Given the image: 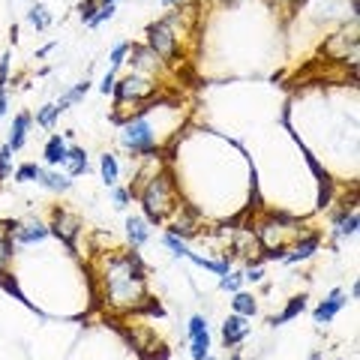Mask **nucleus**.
Segmentation results:
<instances>
[{
  "label": "nucleus",
  "instance_id": "f257e3e1",
  "mask_svg": "<svg viewBox=\"0 0 360 360\" xmlns=\"http://www.w3.org/2000/svg\"><path fill=\"white\" fill-rule=\"evenodd\" d=\"M94 276L103 291V303L117 312H141L150 307V291H148V270H144L139 250L129 252H96Z\"/></svg>",
  "mask_w": 360,
  "mask_h": 360
},
{
  "label": "nucleus",
  "instance_id": "f03ea898",
  "mask_svg": "<svg viewBox=\"0 0 360 360\" xmlns=\"http://www.w3.org/2000/svg\"><path fill=\"white\" fill-rule=\"evenodd\" d=\"M174 108H180L174 99H165V96H153L150 103H144L132 111V115L120 123V148L129 153V160H141V156H150V153H160L162 144H165V117L172 115Z\"/></svg>",
  "mask_w": 360,
  "mask_h": 360
},
{
  "label": "nucleus",
  "instance_id": "7ed1b4c3",
  "mask_svg": "<svg viewBox=\"0 0 360 360\" xmlns=\"http://www.w3.org/2000/svg\"><path fill=\"white\" fill-rule=\"evenodd\" d=\"M129 193H132V198H139L141 217L150 225H165V219L172 217L177 210V205L184 201L180 198V184H177V177L168 172V165L162 172L150 174L148 180H141V184L135 189H129Z\"/></svg>",
  "mask_w": 360,
  "mask_h": 360
},
{
  "label": "nucleus",
  "instance_id": "20e7f679",
  "mask_svg": "<svg viewBox=\"0 0 360 360\" xmlns=\"http://www.w3.org/2000/svg\"><path fill=\"white\" fill-rule=\"evenodd\" d=\"M258 246H262V262H283L288 246L295 243L300 234H307L303 222L288 217V213H279V210H267L262 219H255L252 225Z\"/></svg>",
  "mask_w": 360,
  "mask_h": 360
},
{
  "label": "nucleus",
  "instance_id": "39448f33",
  "mask_svg": "<svg viewBox=\"0 0 360 360\" xmlns=\"http://www.w3.org/2000/svg\"><path fill=\"white\" fill-rule=\"evenodd\" d=\"M162 94V82H156V78H148V75H139V72H127L123 78H117L115 82V111H111V120L120 123L123 120V111H127L132 105V111L150 103L153 96ZM129 111V115H132Z\"/></svg>",
  "mask_w": 360,
  "mask_h": 360
},
{
  "label": "nucleus",
  "instance_id": "423d86ee",
  "mask_svg": "<svg viewBox=\"0 0 360 360\" xmlns=\"http://www.w3.org/2000/svg\"><path fill=\"white\" fill-rule=\"evenodd\" d=\"M144 37H148L144 45H148L165 66H174L180 60V54H184V39H180V33L174 30V25L165 15L156 18L153 25H148V33H144Z\"/></svg>",
  "mask_w": 360,
  "mask_h": 360
},
{
  "label": "nucleus",
  "instance_id": "0eeeda50",
  "mask_svg": "<svg viewBox=\"0 0 360 360\" xmlns=\"http://www.w3.org/2000/svg\"><path fill=\"white\" fill-rule=\"evenodd\" d=\"M201 225H205V213H201V207H195L193 201H180L177 210L165 219V231L189 243L193 238L201 234Z\"/></svg>",
  "mask_w": 360,
  "mask_h": 360
},
{
  "label": "nucleus",
  "instance_id": "6e6552de",
  "mask_svg": "<svg viewBox=\"0 0 360 360\" xmlns=\"http://www.w3.org/2000/svg\"><path fill=\"white\" fill-rule=\"evenodd\" d=\"M357 45H360V30H357V18H354L352 27L345 25L342 30L330 33V37L324 39L321 51H324V58H330V60H342V63L357 66Z\"/></svg>",
  "mask_w": 360,
  "mask_h": 360
},
{
  "label": "nucleus",
  "instance_id": "1a4fd4ad",
  "mask_svg": "<svg viewBox=\"0 0 360 360\" xmlns=\"http://www.w3.org/2000/svg\"><path fill=\"white\" fill-rule=\"evenodd\" d=\"M49 231H51L60 243L70 246V250H75L78 238H82V231H84V222H82V217H78V213H72V210L54 207V210H51V219H49Z\"/></svg>",
  "mask_w": 360,
  "mask_h": 360
},
{
  "label": "nucleus",
  "instance_id": "9d476101",
  "mask_svg": "<svg viewBox=\"0 0 360 360\" xmlns=\"http://www.w3.org/2000/svg\"><path fill=\"white\" fill-rule=\"evenodd\" d=\"M127 63L132 66V72L156 78V82H162L165 72H168V66H165L160 58H156V54H153L144 42H132V49H129V54H127Z\"/></svg>",
  "mask_w": 360,
  "mask_h": 360
},
{
  "label": "nucleus",
  "instance_id": "9b49d317",
  "mask_svg": "<svg viewBox=\"0 0 360 360\" xmlns=\"http://www.w3.org/2000/svg\"><path fill=\"white\" fill-rule=\"evenodd\" d=\"M360 229V213H357V201L352 205H342L340 210L330 217V240H333V250H340V243L352 240Z\"/></svg>",
  "mask_w": 360,
  "mask_h": 360
},
{
  "label": "nucleus",
  "instance_id": "f8f14e48",
  "mask_svg": "<svg viewBox=\"0 0 360 360\" xmlns=\"http://www.w3.org/2000/svg\"><path fill=\"white\" fill-rule=\"evenodd\" d=\"M252 319H243V315H229L222 324H219V340H222V345L225 348H240L246 340H250V333H252V324H250Z\"/></svg>",
  "mask_w": 360,
  "mask_h": 360
},
{
  "label": "nucleus",
  "instance_id": "ddd939ff",
  "mask_svg": "<svg viewBox=\"0 0 360 360\" xmlns=\"http://www.w3.org/2000/svg\"><path fill=\"white\" fill-rule=\"evenodd\" d=\"M45 238H51L49 222H42L37 217H27V219H18L15 222V231H13V243L15 246H37Z\"/></svg>",
  "mask_w": 360,
  "mask_h": 360
},
{
  "label": "nucleus",
  "instance_id": "4468645a",
  "mask_svg": "<svg viewBox=\"0 0 360 360\" xmlns=\"http://www.w3.org/2000/svg\"><path fill=\"white\" fill-rule=\"evenodd\" d=\"M319 246H321V234L319 231H307V234H300V238L288 246V252L283 258V264H300V262H309V258L319 252Z\"/></svg>",
  "mask_w": 360,
  "mask_h": 360
},
{
  "label": "nucleus",
  "instance_id": "2eb2a0df",
  "mask_svg": "<svg viewBox=\"0 0 360 360\" xmlns=\"http://www.w3.org/2000/svg\"><path fill=\"white\" fill-rule=\"evenodd\" d=\"M345 303H348V295H345V291H342V288H333L330 295L312 309V321L319 324V328H324V324H330L336 315L345 309Z\"/></svg>",
  "mask_w": 360,
  "mask_h": 360
},
{
  "label": "nucleus",
  "instance_id": "dca6fc26",
  "mask_svg": "<svg viewBox=\"0 0 360 360\" xmlns=\"http://www.w3.org/2000/svg\"><path fill=\"white\" fill-rule=\"evenodd\" d=\"M30 127H33V115H30V111H18V115L13 117V127H9V135H6V148L13 153L25 150Z\"/></svg>",
  "mask_w": 360,
  "mask_h": 360
},
{
  "label": "nucleus",
  "instance_id": "f3484780",
  "mask_svg": "<svg viewBox=\"0 0 360 360\" xmlns=\"http://www.w3.org/2000/svg\"><path fill=\"white\" fill-rule=\"evenodd\" d=\"M123 229H127V243H129V250H141V246L150 240V222L144 219L141 213H129Z\"/></svg>",
  "mask_w": 360,
  "mask_h": 360
},
{
  "label": "nucleus",
  "instance_id": "a211bd4d",
  "mask_svg": "<svg viewBox=\"0 0 360 360\" xmlns=\"http://www.w3.org/2000/svg\"><path fill=\"white\" fill-rule=\"evenodd\" d=\"M66 150H70V144H66L63 135L51 132L49 141H45V148H42V165H45V168H63Z\"/></svg>",
  "mask_w": 360,
  "mask_h": 360
},
{
  "label": "nucleus",
  "instance_id": "6ab92c4d",
  "mask_svg": "<svg viewBox=\"0 0 360 360\" xmlns=\"http://www.w3.org/2000/svg\"><path fill=\"white\" fill-rule=\"evenodd\" d=\"M37 186L49 189V193H54V195H66L72 189V177L66 172H60V168H45L42 165V177H39Z\"/></svg>",
  "mask_w": 360,
  "mask_h": 360
},
{
  "label": "nucleus",
  "instance_id": "aec40b11",
  "mask_svg": "<svg viewBox=\"0 0 360 360\" xmlns=\"http://www.w3.org/2000/svg\"><path fill=\"white\" fill-rule=\"evenodd\" d=\"M307 300H309L307 295H295V297H288V300H285V307H283V312H279V315H270L267 324H270V328H283V324L300 319V315L307 312Z\"/></svg>",
  "mask_w": 360,
  "mask_h": 360
},
{
  "label": "nucleus",
  "instance_id": "412c9836",
  "mask_svg": "<svg viewBox=\"0 0 360 360\" xmlns=\"http://www.w3.org/2000/svg\"><path fill=\"white\" fill-rule=\"evenodd\" d=\"M90 87H94V82H90V78H82V82H75L70 90H63V94L54 99V105H58V111L63 115V111H70L72 105H78L82 103V99L90 94Z\"/></svg>",
  "mask_w": 360,
  "mask_h": 360
},
{
  "label": "nucleus",
  "instance_id": "4be33fe9",
  "mask_svg": "<svg viewBox=\"0 0 360 360\" xmlns=\"http://www.w3.org/2000/svg\"><path fill=\"white\" fill-rule=\"evenodd\" d=\"M60 172H66L72 180L75 177H82L90 172V160H87V150L84 148H78V144H72L70 150H66V160H63V168Z\"/></svg>",
  "mask_w": 360,
  "mask_h": 360
},
{
  "label": "nucleus",
  "instance_id": "5701e85b",
  "mask_svg": "<svg viewBox=\"0 0 360 360\" xmlns=\"http://www.w3.org/2000/svg\"><path fill=\"white\" fill-rule=\"evenodd\" d=\"M231 312L234 315H243V319H255L258 315V297L252 291H234L231 295Z\"/></svg>",
  "mask_w": 360,
  "mask_h": 360
},
{
  "label": "nucleus",
  "instance_id": "b1692460",
  "mask_svg": "<svg viewBox=\"0 0 360 360\" xmlns=\"http://www.w3.org/2000/svg\"><path fill=\"white\" fill-rule=\"evenodd\" d=\"M99 177H103V184H105L108 189L120 184V162H117L115 153L105 150L103 156H99Z\"/></svg>",
  "mask_w": 360,
  "mask_h": 360
},
{
  "label": "nucleus",
  "instance_id": "393cba45",
  "mask_svg": "<svg viewBox=\"0 0 360 360\" xmlns=\"http://www.w3.org/2000/svg\"><path fill=\"white\" fill-rule=\"evenodd\" d=\"M58 120H60V111H58V105H54V103L39 105L37 115H33V123H37V127H42V129H49V132H54Z\"/></svg>",
  "mask_w": 360,
  "mask_h": 360
},
{
  "label": "nucleus",
  "instance_id": "a878e982",
  "mask_svg": "<svg viewBox=\"0 0 360 360\" xmlns=\"http://www.w3.org/2000/svg\"><path fill=\"white\" fill-rule=\"evenodd\" d=\"M27 25L33 27V30H49L51 25H54V18H51V13H49V9H45L42 4H33L30 9H27Z\"/></svg>",
  "mask_w": 360,
  "mask_h": 360
},
{
  "label": "nucleus",
  "instance_id": "bb28decb",
  "mask_svg": "<svg viewBox=\"0 0 360 360\" xmlns=\"http://www.w3.org/2000/svg\"><path fill=\"white\" fill-rule=\"evenodd\" d=\"M39 177H42V165L39 162H21L13 172L15 184H39Z\"/></svg>",
  "mask_w": 360,
  "mask_h": 360
},
{
  "label": "nucleus",
  "instance_id": "cd10ccee",
  "mask_svg": "<svg viewBox=\"0 0 360 360\" xmlns=\"http://www.w3.org/2000/svg\"><path fill=\"white\" fill-rule=\"evenodd\" d=\"M210 345H213L210 330L193 336V340H189V357H193V360H205V357L210 354Z\"/></svg>",
  "mask_w": 360,
  "mask_h": 360
},
{
  "label": "nucleus",
  "instance_id": "c85d7f7f",
  "mask_svg": "<svg viewBox=\"0 0 360 360\" xmlns=\"http://www.w3.org/2000/svg\"><path fill=\"white\" fill-rule=\"evenodd\" d=\"M243 285H246V279H243V270H240V267H231L229 274H222V276H219V288H222V291H229V295L240 291Z\"/></svg>",
  "mask_w": 360,
  "mask_h": 360
},
{
  "label": "nucleus",
  "instance_id": "c756f323",
  "mask_svg": "<svg viewBox=\"0 0 360 360\" xmlns=\"http://www.w3.org/2000/svg\"><path fill=\"white\" fill-rule=\"evenodd\" d=\"M129 49H132V42L129 39H120V42H115V49H111V54H108V70L111 72H120V66L127 63V54H129Z\"/></svg>",
  "mask_w": 360,
  "mask_h": 360
},
{
  "label": "nucleus",
  "instance_id": "7c9ffc66",
  "mask_svg": "<svg viewBox=\"0 0 360 360\" xmlns=\"http://www.w3.org/2000/svg\"><path fill=\"white\" fill-rule=\"evenodd\" d=\"M15 250H18V246L13 243V238H6V234L0 231V276H4V274H6V267L13 264Z\"/></svg>",
  "mask_w": 360,
  "mask_h": 360
},
{
  "label": "nucleus",
  "instance_id": "2f4dec72",
  "mask_svg": "<svg viewBox=\"0 0 360 360\" xmlns=\"http://www.w3.org/2000/svg\"><path fill=\"white\" fill-rule=\"evenodd\" d=\"M162 246H165V250L168 252H172L174 258H186L189 255V243L186 240H180V238H174V234H162Z\"/></svg>",
  "mask_w": 360,
  "mask_h": 360
},
{
  "label": "nucleus",
  "instance_id": "473e14b6",
  "mask_svg": "<svg viewBox=\"0 0 360 360\" xmlns=\"http://www.w3.org/2000/svg\"><path fill=\"white\" fill-rule=\"evenodd\" d=\"M129 201H132V193H129V186H111V205H115V210H127L129 207Z\"/></svg>",
  "mask_w": 360,
  "mask_h": 360
},
{
  "label": "nucleus",
  "instance_id": "72a5a7b5",
  "mask_svg": "<svg viewBox=\"0 0 360 360\" xmlns=\"http://www.w3.org/2000/svg\"><path fill=\"white\" fill-rule=\"evenodd\" d=\"M205 330H210V321H207V315H201V312H195L193 319H189V324H186V336L193 340V336H198V333H205Z\"/></svg>",
  "mask_w": 360,
  "mask_h": 360
},
{
  "label": "nucleus",
  "instance_id": "f704fd0d",
  "mask_svg": "<svg viewBox=\"0 0 360 360\" xmlns=\"http://www.w3.org/2000/svg\"><path fill=\"white\" fill-rule=\"evenodd\" d=\"M13 177V150L6 148H0V184H6V180Z\"/></svg>",
  "mask_w": 360,
  "mask_h": 360
},
{
  "label": "nucleus",
  "instance_id": "c9c22d12",
  "mask_svg": "<svg viewBox=\"0 0 360 360\" xmlns=\"http://www.w3.org/2000/svg\"><path fill=\"white\" fill-rule=\"evenodd\" d=\"M96 13H99V0H82V4H78V18H82V25H90Z\"/></svg>",
  "mask_w": 360,
  "mask_h": 360
},
{
  "label": "nucleus",
  "instance_id": "e433bc0d",
  "mask_svg": "<svg viewBox=\"0 0 360 360\" xmlns=\"http://www.w3.org/2000/svg\"><path fill=\"white\" fill-rule=\"evenodd\" d=\"M115 15H117V6H111V4H108V6H99V13L94 15V21H90L87 27H90V30H96V27H103L105 21H111Z\"/></svg>",
  "mask_w": 360,
  "mask_h": 360
},
{
  "label": "nucleus",
  "instance_id": "4c0bfd02",
  "mask_svg": "<svg viewBox=\"0 0 360 360\" xmlns=\"http://www.w3.org/2000/svg\"><path fill=\"white\" fill-rule=\"evenodd\" d=\"M115 82H117V72H105L103 75V82H99V94H103V96H111V94H115Z\"/></svg>",
  "mask_w": 360,
  "mask_h": 360
},
{
  "label": "nucleus",
  "instance_id": "58836bf2",
  "mask_svg": "<svg viewBox=\"0 0 360 360\" xmlns=\"http://www.w3.org/2000/svg\"><path fill=\"white\" fill-rule=\"evenodd\" d=\"M9 66H13V54H0V84H9Z\"/></svg>",
  "mask_w": 360,
  "mask_h": 360
},
{
  "label": "nucleus",
  "instance_id": "ea45409f",
  "mask_svg": "<svg viewBox=\"0 0 360 360\" xmlns=\"http://www.w3.org/2000/svg\"><path fill=\"white\" fill-rule=\"evenodd\" d=\"M274 4H276V6H283V9H288V13H295V9L303 6L307 0H274Z\"/></svg>",
  "mask_w": 360,
  "mask_h": 360
},
{
  "label": "nucleus",
  "instance_id": "a19ab883",
  "mask_svg": "<svg viewBox=\"0 0 360 360\" xmlns=\"http://www.w3.org/2000/svg\"><path fill=\"white\" fill-rule=\"evenodd\" d=\"M9 115V94H0V120Z\"/></svg>",
  "mask_w": 360,
  "mask_h": 360
},
{
  "label": "nucleus",
  "instance_id": "79ce46f5",
  "mask_svg": "<svg viewBox=\"0 0 360 360\" xmlns=\"http://www.w3.org/2000/svg\"><path fill=\"white\" fill-rule=\"evenodd\" d=\"M54 49H58V42H49V45H42V49L37 51V58H39V60H42V58H49V54H51Z\"/></svg>",
  "mask_w": 360,
  "mask_h": 360
},
{
  "label": "nucleus",
  "instance_id": "37998d69",
  "mask_svg": "<svg viewBox=\"0 0 360 360\" xmlns=\"http://www.w3.org/2000/svg\"><path fill=\"white\" fill-rule=\"evenodd\" d=\"M348 297H352V300H357V297H360V283H357V279L352 283V291H348Z\"/></svg>",
  "mask_w": 360,
  "mask_h": 360
},
{
  "label": "nucleus",
  "instance_id": "c03bdc74",
  "mask_svg": "<svg viewBox=\"0 0 360 360\" xmlns=\"http://www.w3.org/2000/svg\"><path fill=\"white\" fill-rule=\"evenodd\" d=\"M307 360H324V352H321V348H312Z\"/></svg>",
  "mask_w": 360,
  "mask_h": 360
},
{
  "label": "nucleus",
  "instance_id": "a18cd8bd",
  "mask_svg": "<svg viewBox=\"0 0 360 360\" xmlns=\"http://www.w3.org/2000/svg\"><path fill=\"white\" fill-rule=\"evenodd\" d=\"M160 4H162V6H180L184 0H160Z\"/></svg>",
  "mask_w": 360,
  "mask_h": 360
},
{
  "label": "nucleus",
  "instance_id": "49530a36",
  "mask_svg": "<svg viewBox=\"0 0 360 360\" xmlns=\"http://www.w3.org/2000/svg\"><path fill=\"white\" fill-rule=\"evenodd\" d=\"M9 39H13V45L18 42V27H15V25H13V30H9Z\"/></svg>",
  "mask_w": 360,
  "mask_h": 360
},
{
  "label": "nucleus",
  "instance_id": "de8ad7c7",
  "mask_svg": "<svg viewBox=\"0 0 360 360\" xmlns=\"http://www.w3.org/2000/svg\"><path fill=\"white\" fill-rule=\"evenodd\" d=\"M108 4H111V6H117L120 0H99V6H108Z\"/></svg>",
  "mask_w": 360,
  "mask_h": 360
},
{
  "label": "nucleus",
  "instance_id": "09e8293b",
  "mask_svg": "<svg viewBox=\"0 0 360 360\" xmlns=\"http://www.w3.org/2000/svg\"><path fill=\"white\" fill-rule=\"evenodd\" d=\"M229 360H243V357H240V352H238V348H234V352L229 354Z\"/></svg>",
  "mask_w": 360,
  "mask_h": 360
},
{
  "label": "nucleus",
  "instance_id": "8fccbe9b",
  "mask_svg": "<svg viewBox=\"0 0 360 360\" xmlns=\"http://www.w3.org/2000/svg\"><path fill=\"white\" fill-rule=\"evenodd\" d=\"M219 4H225V6H229V4H238V0H219Z\"/></svg>",
  "mask_w": 360,
  "mask_h": 360
},
{
  "label": "nucleus",
  "instance_id": "3c124183",
  "mask_svg": "<svg viewBox=\"0 0 360 360\" xmlns=\"http://www.w3.org/2000/svg\"><path fill=\"white\" fill-rule=\"evenodd\" d=\"M205 360H219V357H213V354H207V357H205Z\"/></svg>",
  "mask_w": 360,
  "mask_h": 360
},
{
  "label": "nucleus",
  "instance_id": "603ef678",
  "mask_svg": "<svg viewBox=\"0 0 360 360\" xmlns=\"http://www.w3.org/2000/svg\"><path fill=\"white\" fill-rule=\"evenodd\" d=\"M336 360H342V357H336Z\"/></svg>",
  "mask_w": 360,
  "mask_h": 360
}]
</instances>
